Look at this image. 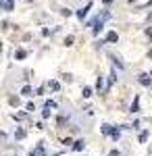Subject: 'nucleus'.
I'll return each mask as SVG.
<instances>
[{"label": "nucleus", "mask_w": 152, "mask_h": 156, "mask_svg": "<svg viewBox=\"0 0 152 156\" xmlns=\"http://www.w3.org/2000/svg\"><path fill=\"white\" fill-rule=\"evenodd\" d=\"M31 92H34V90H31L29 85H25L23 90H21V94H23V96H31Z\"/></svg>", "instance_id": "obj_16"}, {"label": "nucleus", "mask_w": 152, "mask_h": 156, "mask_svg": "<svg viewBox=\"0 0 152 156\" xmlns=\"http://www.w3.org/2000/svg\"><path fill=\"white\" fill-rule=\"evenodd\" d=\"M48 87H50L52 92H59V90H60V83H59V81H54V79H52V81H48Z\"/></svg>", "instance_id": "obj_8"}, {"label": "nucleus", "mask_w": 152, "mask_h": 156, "mask_svg": "<svg viewBox=\"0 0 152 156\" xmlns=\"http://www.w3.org/2000/svg\"><path fill=\"white\" fill-rule=\"evenodd\" d=\"M150 75H152V71H150Z\"/></svg>", "instance_id": "obj_29"}, {"label": "nucleus", "mask_w": 152, "mask_h": 156, "mask_svg": "<svg viewBox=\"0 0 152 156\" xmlns=\"http://www.w3.org/2000/svg\"><path fill=\"white\" fill-rule=\"evenodd\" d=\"M25 135H27V133H25V129H17V131H15V137H17V140H23Z\"/></svg>", "instance_id": "obj_13"}, {"label": "nucleus", "mask_w": 152, "mask_h": 156, "mask_svg": "<svg viewBox=\"0 0 152 156\" xmlns=\"http://www.w3.org/2000/svg\"><path fill=\"white\" fill-rule=\"evenodd\" d=\"M27 110H29V112H31V110H35V104H34V102H27Z\"/></svg>", "instance_id": "obj_24"}, {"label": "nucleus", "mask_w": 152, "mask_h": 156, "mask_svg": "<svg viewBox=\"0 0 152 156\" xmlns=\"http://www.w3.org/2000/svg\"><path fill=\"white\" fill-rule=\"evenodd\" d=\"M96 87H98V92H102V90H104V81H102V77H98V81H96Z\"/></svg>", "instance_id": "obj_15"}, {"label": "nucleus", "mask_w": 152, "mask_h": 156, "mask_svg": "<svg viewBox=\"0 0 152 156\" xmlns=\"http://www.w3.org/2000/svg\"><path fill=\"white\" fill-rule=\"evenodd\" d=\"M146 140H148V131H142V133H140V142L144 144Z\"/></svg>", "instance_id": "obj_20"}, {"label": "nucleus", "mask_w": 152, "mask_h": 156, "mask_svg": "<svg viewBox=\"0 0 152 156\" xmlns=\"http://www.w3.org/2000/svg\"><path fill=\"white\" fill-rule=\"evenodd\" d=\"M106 42H119V34L117 31H108L106 34Z\"/></svg>", "instance_id": "obj_6"}, {"label": "nucleus", "mask_w": 152, "mask_h": 156, "mask_svg": "<svg viewBox=\"0 0 152 156\" xmlns=\"http://www.w3.org/2000/svg\"><path fill=\"white\" fill-rule=\"evenodd\" d=\"M2 9L6 12H13V9H15V0H2Z\"/></svg>", "instance_id": "obj_5"}, {"label": "nucleus", "mask_w": 152, "mask_h": 156, "mask_svg": "<svg viewBox=\"0 0 152 156\" xmlns=\"http://www.w3.org/2000/svg\"><path fill=\"white\" fill-rule=\"evenodd\" d=\"M146 36H148V37H152V27H148V29H146Z\"/></svg>", "instance_id": "obj_25"}, {"label": "nucleus", "mask_w": 152, "mask_h": 156, "mask_svg": "<svg viewBox=\"0 0 152 156\" xmlns=\"http://www.w3.org/2000/svg\"><path fill=\"white\" fill-rule=\"evenodd\" d=\"M83 148H85V142H83V140H77V142L73 144V150H75V152H81Z\"/></svg>", "instance_id": "obj_7"}, {"label": "nucleus", "mask_w": 152, "mask_h": 156, "mask_svg": "<svg viewBox=\"0 0 152 156\" xmlns=\"http://www.w3.org/2000/svg\"><path fill=\"white\" fill-rule=\"evenodd\" d=\"M11 104H13V106H19V98L13 96V98H11Z\"/></svg>", "instance_id": "obj_23"}, {"label": "nucleus", "mask_w": 152, "mask_h": 156, "mask_svg": "<svg viewBox=\"0 0 152 156\" xmlns=\"http://www.w3.org/2000/svg\"><path fill=\"white\" fill-rule=\"evenodd\" d=\"M100 131L104 133V135H110V133H113V127H110V125H102V127H100Z\"/></svg>", "instance_id": "obj_10"}, {"label": "nucleus", "mask_w": 152, "mask_h": 156, "mask_svg": "<svg viewBox=\"0 0 152 156\" xmlns=\"http://www.w3.org/2000/svg\"><path fill=\"white\" fill-rule=\"evenodd\" d=\"M65 46H73V36H67V37H65Z\"/></svg>", "instance_id": "obj_21"}, {"label": "nucleus", "mask_w": 152, "mask_h": 156, "mask_svg": "<svg viewBox=\"0 0 152 156\" xmlns=\"http://www.w3.org/2000/svg\"><path fill=\"white\" fill-rule=\"evenodd\" d=\"M102 2H104V4H110V2H113V0H102Z\"/></svg>", "instance_id": "obj_27"}, {"label": "nucleus", "mask_w": 152, "mask_h": 156, "mask_svg": "<svg viewBox=\"0 0 152 156\" xmlns=\"http://www.w3.org/2000/svg\"><path fill=\"white\" fill-rule=\"evenodd\" d=\"M138 81H140L142 85H146V87H150V85H152V75H148V73H142L140 77H138Z\"/></svg>", "instance_id": "obj_3"}, {"label": "nucleus", "mask_w": 152, "mask_h": 156, "mask_svg": "<svg viewBox=\"0 0 152 156\" xmlns=\"http://www.w3.org/2000/svg\"><path fill=\"white\" fill-rule=\"evenodd\" d=\"M81 94H83V98H90V96H92V87H88V85H85V87L81 90Z\"/></svg>", "instance_id": "obj_14"}, {"label": "nucleus", "mask_w": 152, "mask_h": 156, "mask_svg": "<svg viewBox=\"0 0 152 156\" xmlns=\"http://www.w3.org/2000/svg\"><path fill=\"white\" fill-rule=\"evenodd\" d=\"M29 156H46V152H44V144H38L35 146V150H31V154Z\"/></svg>", "instance_id": "obj_4"}, {"label": "nucleus", "mask_w": 152, "mask_h": 156, "mask_svg": "<svg viewBox=\"0 0 152 156\" xmlns=\"http://www.w3.org/2000/svg\"><path fill=\"white\" fill-rule=\"evenodd\" d=\"M138 108H140V96L133 98V104H131V112H138Z\"/></svg>", "instance_id": "obj_9"}, {"label": "nucleus", "mask_w": 152, "mask_h": 156, "mask_svg": "<svg viewBox=\"0 0 152 156\" xmlns=\"http://www.w3.org/2000/svg\"><path fill=\"white\" fill-rule=\"evenodd\" d=\"M90 9H92V0H90V2H88L85 6H81L79 11L75 12V15H77V19H79V21H83V19L88 17V12H90Z\"/></svg>", "instance_id": "obj_2"}, {"label": "nucleus", "mask_w": 152, "mask_h": 156, "mask_svg": "<svg viewBox=\"0 0 152 156\" xmlns=\"http://www.w3.org/2000/svg\"><path fill=\"white\" fill-rule=\"evenodd\" d=\"M113 62H115V67H117V69H125V67H123V62H121L119 58H115V56H113Z\"/></svg>", "instance_id": "obj_17"}, {"label": "nucleus", "mask_w": 152, "mask_h": 156, "mask_svg": "<svg viewBox=\"0 0 152 156\" xmlns=\"http://www.w3.org/2000/svg\"><path fill=\"white\" fill-rule=\"evenodd\" d=\"M13 119H15V121H23V119H27V115H25V112H15Z\"/></svg>", "instance_id": "obj_12"}, {"label": "nucleus", "mask_w": 152, "mask_h": 156, "mask_svg": "<svg viewBox=\"0 0 152 156\" xmlns=\"http://www.w3.org/2000/svg\"><path fill=\"white\" fill-rule=\"evenodd\" d=\"M108 156H119V152H117V150H113V152H110Z\"/></svg>", "instance_id": "obj_26"}, {"label": "nucleus", "mask_w": 152, "mask_h": 156, "mask_svg": "<svg viewBox=\"0 0 152 156\" xmlns=\"http://www.w3.org/2000/svg\"><path fill=\"white\" fill-rule=\"evenodd\" d=\"M50 112H52V108H46V106H44V112H42V117H44V119H48V117H50Z\"/></svg>", "instance_id": "obj_19"}, {"label": "nucleus", "mask_w": 152, "mask_h": 156, "mask_svg": "<svg viewBox=\"0 0 152 156\" xmlns=\"http://www.w3.org/2000/svg\"><path fill=\"white\" fill-rule=\"evenodd\" d=\"M44 106H46V108H56V102H54V100H46Z\"/></svg>", "instance_id": "obj_18"}, {"label": "nucleus", "mask_w": 152, "mask_h": 156, "mask_svg": "<svg viewBox=\"0 0 152 156\" xmlns=\"http://www.w3.org/2000/svg\"><path fill=\"white\" fill-rule=\"evenodd\" d=\"M150 19H152V15H150Z\"/></svg>", "instance_id": "obj_28"}, {"label": "nucleus", "mask_w": 152, "mask_h": 156, "mask_svg": "<svg viewBox=\"0 0 152 156\" xmlns=\"http://www.w3.org/2000/svg\"><path fill=\"white\" fill-rule=\"evenodd\" d=\"M15 56H17L19 60H23L25 56H27V50H17V52H15Z\"/></svg>", "instance_id": "obj_11"}, {"label": "nucleus", "mask_w": 152, "mask_h": 156, "mask_svg": "<svg viewBox=\"0 0 152 156\" xmlns=\"http://www.w3.org/2000/svg\"><path fill=\"white\" fill-rule=\"evenodd\" d=\"M150 87H152V85H150Z\"/></svg>", "instance_id": "obj_30"}, {"label": "nucleus", "mask_w": 152, "mask_h": 156, "mask_svg": "<svg viewBox=\"0 0 152 156\" xmlns=\"http://www.w3.org/2000/svg\"><path fill=\"white\" fill-rule=\"evenodd\" d=\"M119 135H121V133H119V129H113V133H110V137H113V140H119Z\"/></svg>", "instance_id": "obj_22"}, {"label": "nucleus", "mask_w": 152, "mask_h": 156, "mask_svg": "<svg viewBox=\"0 0 152 156\" xmlns=\"http://www.w3.org/2000/svg\"><path fill=\"white\" fill-rule=\"evenodd\" d=\"M106 19H110V12H108V11H102V12H100V15H98V17L92 21V23H90L94 36H98V34L102 31V27H104V21H106Z\"/></svg>", "instance_id": "obj_1"}]
</instances>
